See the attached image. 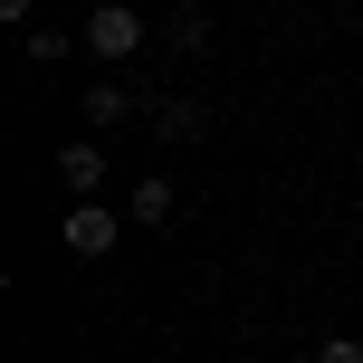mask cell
I'll use <instances>...</instances> for the list:
<instances>
[{"mask_svg": "<svg viewBox=\"0 0 363 363\" xmlns=\"http://www.w3.org/2000/svg\"><path fill=\"white\" fill-rule=\"evenodd\" d=\"M144 38H153V19H144V10H125V0H106V10H86V48L106 57V67H125V57H144Z\"/></svg>", "mask_w": 363, "mask_h": 363, "instance_id": "6da1fadb", "label": "cell"}, {"mask_svg": "<svg viewBox=\"0 0 363 363\" xmlns=\"http://www.w3.org/2000/svg\"><path fill=\"white\" fill-rule=\"evenodd\" d=\"M57 239H67V258H106L115 239H125V220H115L106 201L86 191V201H77V211H67V230H57Z\"/></svg>", "mask_w": 363, "mask_h": 363, "instance_id": "7a4b0ae2", "label": "cell"}, {"mask_svg": "<svg viewBox=\"0 0 363 363\" xmlns=\"http://www.w3.org/2000/svg\"><path fill=\"white\" fill-rule=\"evenodd\" d=\"M134 115H144V106H134L125 77H96V86H86V125H96V134H125Z\"/></svg>", "mask_w": 363, "mask_h": 363, "instance_id": "3957f363", "label": "cell"}, {"mask_svg": "<svg viewBox=\"0 0 363 363\" xmlns=\"http://www.w3.org/2000/svg\"><path fill=\"white\" fill-rule=\"evenodd\" d=\"M57 191H106V144H57Z\"/></svg>", "mask_w": 363, "mask_h": 363, "instance_id": "277c9868", "label": "cell"}, {"mask_svg": "<svg viewBox=\"0 0 363 363\" xmlns=\"http://www.w3.org/2000/svg\"><path fill=\"white\" fill-rule=\"evenodd\" d=\"M172 220V182H134V230H163Z\"/></svg>", "mask_w": 363, "mask_h": 363, "instance_id": "5b68a950", "label": "cell"}, {"mask_svg": "<svg viewBox=\"0 0 363 363\" xmlns=\"http://www.w3.org/2000/svg\"><path fill=\"white\" fill-rule=\"evenodd\" d=\"M163 29H172V48H182V57H201V48H211V10H172Z\"/></svg>", "mask_w": 363, "mask_h": 363, "instance_id": "8992f818", "label": "cell"}, {"mask_svg": "<svg viewBox=\"0 0 363 363\" xmlns=\"http://www.w3.org/2000/svg\"><path fill=\"white\" fill-rule=\"evenodd\" d=\"M153 125H163L172 144H201V134H211V106H163V115H153Z\"/></svg>", "mask_w": 363, "mask_h": 363, "instance_id": "52a82bcc", "label": "cell"}, {"mask_svg": "<svg viewBox=\"0 0 363 363\" xmlns=\"http://www.w3.org/2000/svg\"><path fill=\"white\" fill-rule=\"evenodd\" d=\"M19 48H29L38 67H57V57H67V29H29V38H19Z\"/></svg>", "mask_w": 363, "mask_h": 363, "instance_id": "ba28073f", "label": "cell"}, {"mask_svg": "<svg viewBox=\"0 0 363 363\" xmlns=\"http://www.w3.org/2000/svg\"><path fill=\"white\" fill-rule=\"evenodd\" d=\"M29 10H38V0H0V19H10V29H29Z\"/></svg>", "mask_w": 363, "mask_h": 363, "instance_id": "9c48e42d", "label": "cell"}]
</instances>
